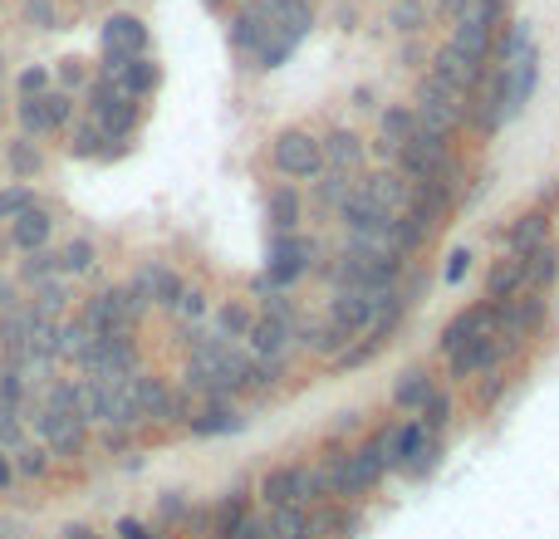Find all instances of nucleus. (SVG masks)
<instances>
[{"mask_svg":"<svg viewBox=\"0 0 559 539\" xmlns=\"http://www.w3.org/2000/svg\"><path fill=\"white\" fill-rule=\"evenodd\" d=\"M147 49V25L138 15H108L104 20V55L138 59Z\"/></svg>","mask_w":559,"mask_h":539,"instance_id":"nucleus-16","label":"nucleus"},{"mask_svg":"<svg viewBox=\"0 0 559 539\" xmlns=\"http://www.w3.org/2000/svg\"><path fill=\"white\" fill-rule=\"evenodd\" d=\"M10 304H15V289H10L5 279H0V309H10Z\"/></svg>","mask_w":559,"mask_h":539,"instance_id":"nucleus-60","label":"nucleus"},{"mask_svg":"<svg viewBox=\"0 0 559 539\" xmlns=\"http://www.w3.org/2000/svg\"><path fill=\"white\" fill-rule=\"evenodd\" d=\"M143 289L147 295H153V304H163V309H177V299H182V275H177V270H167V265H147L143 275Z\"/></svg>","mask_w":559,"mask_h":539,"instance_id":"nucleus-28","label":"nucleus"},{"mask_svg":"<svg viewBox=\"0 0 559 539\" xmlns=\"http://www.w3.org/2000/svg\"><path fill=\"white\" fill-rule=\"evenodd\" d=\"M271 5H265V0H251V5L241 10V15L231 20V45L236 49H246V55H255V49L265 45V39H271Z\"/></svg>","mask_w":559,"mask_h":539,"instance_id":"nucleus-18","label":"nucleus"},{"mask_svg":"<svg viewBox=\"0 0 559 539\" xmlns=\"http://www.w3.org/2000/svg\"><path fill=\"white\" fill-rule=\"evenodd\" d=\"M45 108H49V123L64 128L69 118H74V98L69 94H45Z\"/></svg>","mask_w":559,"mask_h":539,"instance_id":"nucleus-52","label":"nucleus"},{"mask_svg":"<svg viewBox=\"0 0 559 539\" xmlns=\"http://www.w3.org/2000/svg\"><path fill=\"white\" fill-rule=\"evenodd\" d=\"M535 49V35H531V25L525 20H515V25H506V35H496V64L491 69H511V64H521L525 55Z\"/></svg>","mask_w":559,"mask_h":539,"instance_id":"nucleus-27","label":"nucleus"},{"mask_svg":"<svg viewBox=\"0 0 559 539\" xmlns=\"http://www.w3.org/2000/svg\"><path fill=\"white\" fill-rule=\"evenodd\" d=\"M295 338L319 358H338L348 344H354V334L338 328V324H329V319H319V324H295Z\"/></svg>","mask_w":559,"mask_h":539,"instance_id":"nucleus-22","label":"nucleus"},{"mask_svg":"<svg viewBox=\"0 0 559 539\" xmlns=\"http://www.w3.org/2000/svg\"><path fill=\"white\" fill-rule=\"evenodd\" d=\"M466 108H472V104H466L462 94H452V88H447L442 79L427 74L423 84H417V104H413V113H417V128H423V133L447 137V143H452L456 128L466 123Z\"/></svg>","mask_w":559,"mask_h":539,"instance_id":"nucleus-1","label":"nucleus"},{"mask_svg":"<svg viewBox=\"0 0 559 539\" xmlns=\"http://www.w3.org/2000/svg\"><path fill=\"white\" fill-rule=\"evenodd\" d=\"M157 79H163V74H157V64H153V59H143V55H138V59H128V69H123V74H118V88H123L128 98H147V94H153V88H157Z\"/></svg>","mask_w":559,"mask_h":539,"instance_id":"nucleus-31","label":"nucleus"},{"mask_svg":"<svg viewBox=\"0 0 559 539\" xmlns=\"http://www.w3.org/2000/svg\"><path fill=\"white\" fill-rule=\"evenodd\" d=\"M182 511H187V501H182V495H163V520H182Z\"/></svg>","mask_w":559,"mask_h":539,"instance_id":"nucleus-58","label":"nucleus"},{"mask_svg":"<svg viewBox=\"0 0 559 539\" xmlns=\"http://www.w3.org/2000/svg\"><path fill=\"white\" fill-rule=\"evenodd\" d=\"M358 187H364V192L373 196V202L383 206L388 216H403L407 206H413V182H403V177H397L393 167H378V172L358 177Z\"/></svg>","mask_w":559,"mask_h":539,"instance_id":"nucleus-13","label":"nucleus"},{"mask_svg":"<svg viewBox=\"0 0 559 539\" xmlns=\"http://www.w3.org/2000/svg\"><path fill=\"white\" fill-rule=\"evenodd\" d=\"M59 79H64V84H84V64H79V59H59Z\"/></svg>","mask_w":559,"mask_h":539,"instance_id":"nucleus-56","label":"nucleus"},{"mask_svg":"<svg viewBox=\"0 0 559 539\" xmlns=\"http://www.w3.org/2000/svg\"><path fill=\"white\" fill-rule=\"evenodd\" d=\"M206 5H222V0H206Z\"/></svg>","mask_w":559,"mask_h":539,"instance_id":"nucleus-63","label":"nucleus"},{"mask_svg":"<svg viewBox=\"0 0 559 539\" xmlns=\"http://www.w3.org/2000/svg\"><path fill=\"white\" fill-rule=\"evenodd\" d=\"M55 275H59V255H49V251H29L25 279H55Z\"/></svg>","mask_w":559,"mask_h":539,"instance_id":"nucleus-50","label":"nucleus"},{"mask_svg":"<svg viewBox=\"0 0 559 539\" xmlns=\"http://www.w3.org/2000/svg\"><path fill=\"white\" fill-rule=\"evenodd\" d=\"M437 456H442V442H437V436H427V446L417 452V462L407 466V476H427V471L437 466Z\"/></svg>","mask_w":559,"mask_h":539,"instance_id":"nucleus-55","label":"nucleus"},{"mask_svg":"<svg viewBox=\"0 0 559 539\" xmlns=\"http://www.w3.org/2000/svg\"><path fill=\"white\" fill-rule=\"evenodd\" d=\"M466 270H472V251H466V245H456L452 255H447V265H442V285H462L466 279Z\"/></svg>","mask_w":559,"mask_h":539,"instance_id":"nucleus-48","label":"nucleus"},{"mask_svg":"<svg viewBox=\"0 0 559 539\" xmlns=\"http://www.w3.org/2000/svg\"><path fill=\"white\" fill-rule=\"evenodd\" d=\"M10 481V462H5V452H0V486Z\"/></svg>","mask_w":559,"mask_h":539,"instance_id":"nucleus-61","label":"nucleus"},{"mask_svg":"<svg viewBox=\"0 0 559 539\" xmlns=\"http://www.w3.org/2000/svg\"><path fill=\"white\" fill-rule=\"evenodd\" d=\"M94 241H84V236H79V241H69L64 251H59V275H88V270H94Z\"/></svg>","mask_w":559,"mask_h":539,"instance_id":"nucleus-40","label":"nucleus"},{"mask_svg":"<svg viewBox=\"0 0 559 539\" xmlns=\"http://www.w3.org/2000/svg\"><path fill=\"white\" fill-rule=\"evenodd\" d=\"M299 216H305V202H299L295 182H280L271 196H265V221H271L275 236H295L299 231Z\"/></svg>","mask_w":559,"mask_h":539,"instance_id":"nucleus-21","label":"nucleus"},{"mask_svg":"<svg viewBox=\"0 0 559 539\" xmlns=\"http://www.w3.org/2000/svg\"><path fill=\"white\" fill-rule=\"evenodd\" d=\"M187 427H192V436H231L246 427V417L231 403H202V412L187 417Z\"/></svg>","mask_w":559,"mask_h":539,"instance_id":"nucleus-24","label":"nucleus"},{"mask_svg":"<svg viewBox=\"0 0 559 539\" xmlns=\"http://www.w3.org/2000/svg\"><path fill=\"white\" fill-rule=\"evenodd\" d=\"M98 143H108L104 128H98V123H84V128H74V137H69V153H74V157H98V153H104Z\"/></svg>","mask_w":559,"mask_h":539,"instance_id":"nucleus-43","label":"nucleus"},{"mask_svg":"<svg viewBox=\"0 0 559 539\" xmlns=\"http://www.w3.org/2000/svg\"><path fill=\"white\" fill-rule=\"evenodd\" d=\"M25 324H29V304H10L5 314H0V348H5V363L20 358V348H25Z\"/></svg>","mask_w":559,"mask_h":539,"instance_id":"nucleus-34","label":"nucleus"},{"mask_svg":"<svg viewBox=\"0 0 559 539\" xmlns=\"http://www.w3.org/2000/svg\"><path fill=\"white\" fill-rule=\"evenodd\" d=\"M501 363H506L501 338L481 334V338H472L466 348H456V354L447 358V378H452V383H472V378H486L491 368H501Z\"/></svg>","mask_w":559,"mask_h":539,"instance_id":"nucleus-9","label":"nucleus"},{"mask_svg":"<svg viewBox=\"0 0 559 539\" xmlns=\"http://www.w3.org/2000/svg\"><path fill=\"white\" fill-rule=\"evenodd\" d=\"M423 446H427V427L417 422V417L388 427V466H393V471H407V466L417 462V452H423Z\"/></svg>","mask_w":559,"mask_h":539,"instance_id":"nucleus-20","label":"nucleus"},{"mask_svg":"<svg viewBox=\"0 0 559 539\" xmlns=\"http://www.w3.org/2000/svg\"><path fill=\"white\" fill-rule=\"evenodd\" d=\"M442 5H447V10H452V15H456V10H462V5H466V0H442Z\"/></svg>","mask_w":559,"mask_h":539,"instance_id":"nucleus-62","label":"nucleus"},{"mask_svg":"<svg viewBox=\"0 0 559 539\" xmlns=\"http://www.w3.org/2000/svg\"><path fill=\"white\" fill-rule=\"evenodd\" d=\"M295 324L299 319H280V314H261L246 334V354L261 358V363H285L289 348H295Z\"/></svg>","mask_w":559,"mask_h":539,"instance_id":"nucleus-8","label":"nucleus"},{"mask_svg":"<svg viewBox=\"0 0 559 539\" xmlns=\"http://www.w3.org/2000/svg\"><path fill=\"white\" fill-rule=\"evenodd\" d=\"M226 539H271V525H265V515H246V520L241 525H236V530L231 535H226Z\"/></svg>","mask_w":559,"mask_h":539,"instance_id":"nucleus-53","label":"nucleus"},{"mask_svg":"<svg viewBox=\"0 0 559 539\" xmlns=\"http://www.w3.org/2000/svg\"><path fill=\"white\" fill-rule=\"evenodd\" d=\"M271 163L285 182H314V177L324 172V147H319V137L305 133V128H285L271 143Z\"/></svg>","mask_w":559,"mask_h":539,"instance_id":"nucleus-3","label":"nucleus"},{"mask_svg":"<svg viewBox=\"0 0 559 539\" xmlns=\"http://www.w3.org/2000/svg\"><path fill=\"white\" fill-rule=\"evenodd\" d=\"M397 299V289H334L329 295V324L348 328V334H368L378 314Z\"/></svg>","mask_w":559,"mask_h":539,"instance_id":"nucleus-5","label":"nucleus"},{"mask_svg":"<svg viewBox=\"0 0 559 539\" xmlns=\"http://www.w3.org/2000/svg\"><path fill=\"white\" fill-rule=\"evenodd\" d=\"M437 387H432V373H427L423 363H413V368H403L397 373V383H393V407L397 412H407V417H417L427 407V397H432Z\"/></svg>","mask_w":559,"mask_h":539,"instance_id":"nucleus-19","label":"nucleus"},{"mask_svg":"<svg viewBox=\"0 0 559 539\" xmlns=\"http://www.w3.org/2000/svg\"><path fill=\"white\" fill-rule=\"evenodd\" d=\"M319 261V241L314 236H275L271 241V255H265V279H271V289L280 295H289V289L299 285V279L314 270Z\"/></svg>","mask_w":559,"mask_h":539,"instance_id":"nucleus-4","label":"nucleus"},{"mask_svg":"<svg viewBox=\"0 0 559 539\" xmlns=\"http://www.w3.org/2000/svg\"><path fill=\"white\" fill-rule=\"evenodd\" d=\"M506 383H511V378H506V368H491V373H486V383L476 387V407H496V403H501Z\"/></svg>","mask_w":559,"mask_h":539,"instance_id":"nucleus-47","label":"nucleus"},{"mask_svg":"<svg viewBox=\"0 0 559 539\" xmlns=\"http://www.w3.org/2000/svg\"><path fill=\"white\" fill-rule=\"evenodd\" d=\"M246 515H251V501H246L241 491H231V495H226V501L212 511V539H226V535L236 530V525L246 520Z\"/></svg>","mask_w":559,"mask_h":539,"instance_id":"nucleus-35","label":"nucleus"},{"mask_svg":"<svg viewBox=\"0 0 559 539\" xmlns=\"http://www.w3.org/2000/svg\"><path fill=\"white\" fill-rule=\"evenodd\" d=\"M559 279V245L550 241V245H540V251L531 255V261H525V289H550Z\"/></svg>","mask_w":559,"mask_h":539,"instance_id":"nucleus-32","label":"nucleus"},{"mask_svg":"<svg viewBox=\"0 0 559 539\" xmlns=\"http://www.w3.org/2000/svg\"><path fill=\"white\" fill-rule=\"evenodd\" d=\"M39 163H45V157H39V147L29 143V137L10 143V172H15V177H35V172H39Z\"/></svg>","mask_w":559,"mask_h":539,"instance_id":"nucleus-41","label":"nucleus"},{"mask_svg":"<svg viewBox=\"0 0 559 539\" xmlns=\"http://www.w3.org/2000/svg\"><path fill=\"white\" fill-rule=\"evenodd\" d=\"M423 20H427V10L417 5V0H397L393 5V29H403V35H417Z\"/></svg>","mask_w":559,"mask_h":539,"instance_id":"nucleus-45","label":"nucleus"},{"mask_svg":"<svg viewBox=\"0 0 559 539\" xmlns=\"http://www.w3.org/2000/svg\"><path fill=\"white\" fill-rule=\"evenodd\" d=\"M338 221H344V231H388V226H393V216H388L383 206H378L373 196L354 182V192H348L344 206H338Z\"/></svg>","mask_w":559,"mask_h":539,"instance_id":"nucleus-15","label":"nucleus"},{"mask_svg":"<svg viewBox=\"0 0 559 539\" xmlns=\"http://www.w3.org/2000/svg\"><path fill=\"white\" fill-rule=\"evenodd\" d=\"M417 422L427 427V436H442L447 422H452V393H442V387H437V393L427 397V407L417 412Z\"/></svg>","mask_w":559,"mask_h":539,"instance_id":"nucleus-39","label":"nucleus"},{"mask_svg":"<svg viewBox=\"0 0 559 539\" xmlns=\"http://www.w3.org/2000/svg\"><path fill=\"white\" fill-rule=\"evenodd\" d=\"M88 348H94V334L84 328V319H64V324H59V344H55L59 363H74L79 368V358H84Z\"/></svg>","mask_w":559,"mask_h":539,"instance_id":"nucleus-30","label":"nucleus"},{"mask_svg":"<svg viewBox=\"0 0 559 539\" xmlns=\"http://www.w3.org/2000/svg\"><path fill=\"white\" fill-rule=\"evenodd\" d=\"M251 324H255V319H251V309H246V304H236V299H226V304L216 309V334H222V338H231V344H241V338L251 334Z\"/></svg>","mask_w":559,"mask_h":539,"instance_id":"nucleus-36","label":"nucleus"},{"mask_svg":"<svg viewBox=\"0 0 559 539\" xmlns=\"http://www.w3.org/2000/svg\"><path fill=\"white\" fill-rule=\"evenodd\" d=\"M25 422H35V432L45 436L49 456H79V452H84L88 427L79 422L74 412H55V407L39 403V407H35V417H25Z\"/></svg>","mask_w":559,"mask_h":539,"instance_id":"nucleus-7","label":"nucleus"},{"mask_svg":"<svg viewBox=\"0 0 559 539\" xmlns=\"http://www.w3.org/2000/svg\"><path fill=\"white\" fill-rule=\"evenodd\" d=\"M64 539H94V530L88 525H64Z\"/></svg>","mask_w":559,"mask_h":539,"instance_id":"nucleus-59","label":"nucleus"},{"mask_svg":"<svg viewBox=\"0 0 559 539\" xmlns=\"http://www.w3.org/2000/svg\"><path fill=\"white\" fill-rule=\"evenodd\" d=\"M49 88V69H39V64H29L25 74H20V98H39Z\"/></svg>","mask_w":559,"mask_h":539,"instance_id":"nucleus-51","label":"nucleus"},{"mask_svg":"<svg viewBox=\"0 0 559 539\" xmlns=\"http://www.w3.org/2000/svg\"><path fill=\"white\" fill-rule=\"evenodd\" d=\"M20 133L25 137H39V133H55V123H49V108H45V94L39 98H20Z\"/></svg>","mask_w":559,"mask_h":539,"instance_id":"nucleus-38","label":"nucleus"},{"mask_svg":"<svg viewBox=\"0 0 559 539\" xmlns=\"http://www.w3.org/2000/svg\"><path fill=\"white\" fill-rule=\"evenodd\" d=\"M49 231H55V221H49V212H39V206H29L25 216H15V226H10V241L20 245V251H45Z\"/></svg>","mask_w":559,"mask_h":539,"instance_id":"nucleus-26","label":"nucleus"},{"mask_svg":"<svg viewBox=\"0 0 559 539\" xmlns=\"http://www.w3.org/2000/svg\"><path fill=\"white\" fill-rule=\"evenodd\" d=\"M261 501L265 511H275V505H309V466H271V471L261 476Z\"/></svg>","mask_w":559,"mask_h":539,"instance_id":"nucleus-11","label":"nucleus"},{"mask_svg":"<svg viewBox=\"0 0 559 539\" xmlns=\"http://www.w3.org/2000/svg\"><path fill=\"white\" fill-rule=\"evenodd\" d=\"M496 324H501V304H491V299H481V304H472V309H462V314H452L442 324V334H437V354L442 358H452L456 348H466L472 338H481V334H496Z\"/></svg>","mask_w":559,"mask_h":539,"instance_id":"nucleus-6","label":"nucleus"},{"mask_svg":"<svg viewBox=\"0 0 559 539\" xmlns=\"http://www.w3.org/2000/svg\"><path fill=\"white\" fill-rule=\"evenodd\" d=\"M540 245H550V216L545 212H525L511 221V231H506V251L521 255V261H531Z\"/></svg>","mask_w":559,"mask_h":539,"instance_id":"nucleus-17","label":"nucleus"},{"mask_svg":"<svg viewBox=\"0 0 559 539\" xmlns=\"http://www.w3.org/2000/svg\"><path fill=\"white\" fill-rule=\"evenodd\" d=\"M64 299H69L64 275H55V279H35V299H29V309H35V314H49V319H55L59 309H64Z\"/></svg>","mask_w":559,"mask_h":539,"instance_id":"nucleus-37","label":"nucleus"},{"mask_svg":"<svg viewBox=\"0 0 559 539\" xmlns=\"http://www.w3.org/2000/svg\"><path fill=\"white\" fill-rule=\"evenodd\" d=\"M417 133V113L407 104H393V108H383L378 113V143H373V153L383 157V163H397V153H403V143Z\"/></svg>","mask_w":559,"mask_h":539,"instance_id":"nucleus-12","label":"nucleus"},{"mask_svg":"<svg viewBox=\"0 0 559 539\" xmlns=\"http://www.w3.org/2000/svg\"><path fill=\"white\" fill-rule=\"evenodd\" d=\"M25 20L39 29H55V0H25Z\"/></svg>","mask_w":559,"mask_h":539,"instance_id":"nucleus-54","label":"nucleus"},{"mask_svg":"<svg viewBox=\"0 0 559 539\" xmlns=\"http://www.w3.org/2000/svg\"><path fill=\"white\" fill-rule=\"evenodd\" d=\"M29 206H35V192H29V187H5V192H0V221H15V216H25Z\"/></svg>","mask_w":559,"mask_h":539,"instance_id":"nucleus-42","label":"nucleus"},{"mask_svg":"<svg viewBox=\"0 0 559 539\" xmlns=\"http://www.w3.org/2000/svg\"><path fill=\"white\" fill-rule=\"evenodd\" d=\"M94 123L104 128V137H108V143H123V137L133 133V123H138V98H128V94L108 98V104L94 113Z\"/></svg>","mask_w":559,"mask_h":539,"instance_id":"nucleus-25","label":"nucleus"},{"mask_svg":"<svg viewBox=\"0 0 559 539\" xmlns=\"http://www.w3.org/2000/svg\"><path fill=\"white\" fill-rule=\"evenodd\" d=\"M432 79H442L452 94L472 98L476 88H481V79H486V64H481V59H472V55H462V49L442 45V49L432 55Z\"/></svg>","mask_w":559,"mask_h":539,"instance_id":"nucleus-10","label":"nucleus"},{"mask_svg":"<svg viewBox=\"0 0 559 539\" xmlns=\"http://www.w3.org/2000/svg\"><path fill=\"white\" fill-rule=\"evenodd\" d=\"M354 182H358V177H348V172H329V167H324V172L314 177V202L324 206V212H338V206H344V196L354 192Z\"/></svg>","mask_w":559,"mask_h":539,"instance_id":"nucleus-33","label":"nucleus"},{"mask_svg":"<svg viewBox=\"0 0 559 539\" xmlns=\"http://www.w3.org/2000/svg\"><path fill=\"white\" fill-rule=\"evenodd\" d=\"M545 319H550V299L540 295V289H521L515 299H506L501 304V324H496V338H501V354H521L525 338H535L545 328Z\"/></svg>","mask_w":559,"mask_h":539,"instance_id":"nucleus-2","label":"nucleus"},{"mask_svg":"<svg viewBox=\"0 0 559 539\" xmlns=\"http://www.w3.org/2000/svg\"><path fill=\"white\" fill-rule=\"evenodd\" d=\"M15 471L20 476H45L49 471V446H20Z\"/></svg>","mask_w":559,"mask_h":539,"instance_id":"nucleus-46","label":"nucleus"},{"mask_svg":"<svg viewBox=\"0 0 559 539\" xmlns=\"http://www.w3.org/2000/svg\"><path fill=\"white\" fill-rule=\"evenodd\" d=\"M521 289H525V261L506 251L501 261L486 270V295H491V304H506V299H515Z\"/></svg>","mask_w":559,"mask_h":539,"instance_id":"nucleus-23","label":"nucleus"},{"mask_svg":"<svg viewBox=\"0 0 559 539\" xmlns=\"http://www.w3.org/2000/svg\"><path fill=\"white\" fill-rule=\"evenodd\" d=\"M118 539H157L147 525H138V520H118Z\"/></svg>","mask_w":559,"mask_h":539,"instance_id":"nucleus-57","label":"nucleus"},{"mask_svg":"<svg viewBox=\"0 0 559 539\" xmlns=\"http://www.w3.org/2000/svg\"><path fill=\"white\" fill-rule=\"evenodd\" d=\"M271 539H309V505H275L265 511Z\"/></svg>","mask_w":559,"mask_h":539,"instance_id":"nucleus-29","label":"nucleus"},{"mask_svg":"<svg viewBox=\"0 0 559 539\" xmlns=\"http://www.w3.org/2000/svg\"><path fill=\"white\" fill-rule=\"evenodd\" d=\"M319 147H324V167H329V172H348V177H354L358 167H364V157H368L364 137L348 133V128H329V133L319 137Z\"/></svg>","mask_w":559,"mask_h":539,"instance_id":"nucleus-14","label":"nucleus"},{"mask_svg":"<svg viewBox=\"0 0 559 539\" xmlns=\"http://www.w3.org/2000/svg\"><path fill=\"white\" fill-rule=\"evenodd\" d=\"M373 358H378V348L364 338V344H348L344 354L334 358V368H338V373H354V368H368V363H373Z\"/></svg>","mask_w":559,"mask_h":539,"instance_id":"nucleus-44","label":"nucleus"},{"mask_svg":"<svg viewBox=\"0 0 559 539\" xmlns=\"http://www.w3.org/2000/svg\"><path fill=\"white\" fill-rule=\"evenodd\" d=\"M173 314H177V319H187V324L206 319V295H202V289H182V299H177Z\"/></svg>","mask_w":559,"mask_h":539,"instance_id":"nucleus-49","label":"nucleus"}]
</instances>
